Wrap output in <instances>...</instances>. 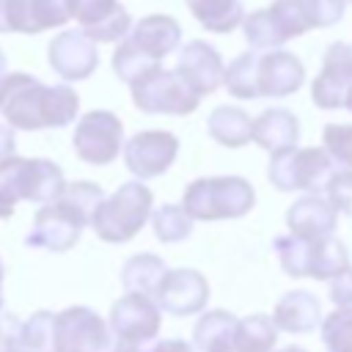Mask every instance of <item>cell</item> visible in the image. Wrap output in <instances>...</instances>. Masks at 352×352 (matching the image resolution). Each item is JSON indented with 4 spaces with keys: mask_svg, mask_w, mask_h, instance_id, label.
<instances>
[{
    "mask_svg": "<svg viewBox=\"0 0 352 352\" xmlns=\"http://www.w3.org/2000/svg\"><path fill=\"white\" fill-rule=\"evenodd\" d=\"M47 60H50L52 72L66 82L88 80L99 66L96 41L88 38L82 30H63L50 41Z\"/></svg>",
    "mask_w": 352,
    "mask_h": 352,
    "instance_id": "obj_16",
    "label": "cell"
},
{
    "mask_svg": "<svg viewBox=\"0 0 352 352\" xmlns=\"http://www.w3.org/2000/svg\"><path fill=\"white\" fill-rule=\"evenodd\" d=\"M148 223H151V231H154V236L160 242L176 245V242H184L192 234V223L195 220L184 212L182 204H160L157 209H151Z\"/></svg>",
    "mask_w": 352,
    "mask_h": 352,
    "instance_id": "obj_31",
    "label": "cell"
},
{
    "mask_svg": "<svg viewBox=\"0 0 352 352\" xmlns=\"http://www.w3.org/2000/svg\"><path fill=\"white\" fill-rule=\"evenodd\" d=\"M311 242L314 239H302V236H294V234H280V236L272 239V250L278 256V264L289 278H308Z\"/></svg>",
    "mask_w": 352,
    "mask_h": 352,
    "instance_id": "obj_32",
    "label": "cell"
},
{
    "mask_svg": "<svg viewBox=\"0 0 352 352\" xmlns=\"http://www.w3.org/2000/svg\"><path fill=\"white\" fill-rule=\"evenodd\" d=\"M341 352H352V349H341Z\"/></svg>",
    "mask_w": 352,
    "mask_h": 352,
    "instance_id": "obj_50",
    "label": "cell"
},
{
    "mask_svg": "<svg viewBox=\"0 0 352 352\" xmlns=\"http://www.w3.org/2000/svg\"><path fill=\"white\" fill-rule=\"evenodd\" d=\"M77 157L88 165H110L124 146V124L110 110H88L72 135Z\"/></svg>",
    "mask_w": 352,
    "mask_h": 352,
    "instance_id": "obj_9",
    "label": "cell"
},
{
    "mask_svg": "<svg viewBox=\"0 0 352 352\" xmlns=\"http://www.w3.org/2000/svg\"><path fill=\"white\" fill-rule=\"evenodd\" d=\"M69 19V0H0V33H44Z\"/></svg>",
    "mask_w": 352,
    "mask_h": 352,
    "instance_id": "obj_13",
    "label": "cell"
},
{
    "mask_svg": "<svg viewBox=\"0 0 352 352\" xmlns=\"http://www.w3.org/2000/svg\"><path fill=\"white\" fill-rule=\"evenodd\" d=\"M69 14L96 44L121 41L132 28V16L121 0H69Z\"/></svg>",
    "mask_w": 352,
    "mask_h": 352,
    "instance_id": "obj_14",
    "label": "cell"
},
{
    "mask_svg": "<svg viewBox=\"0 0 352 352\" xmlns=\"http://www.w3.org/2000/svg\"><path fill=\"white\" fill-rule=\"evenodd\" d=\"M300 140V121L286 107H267L261 116L253 118L250 143L261 146L264 151H280L289 146H297Z\"/></svg>",
    "mask_w": 352,
    "mask_h": 352,
    "instance_id": "obj_21",
    "label": "cell"
},
{
    "mask_svg": "<svg viewBox=\"0 0 352 352\" xmlns=\"http://www.w3.org/2000/svg\"><path fill=\"white\" fill-rule=\"evenodd\" d=\"M272 322H275L278 330H286V333H294V336L311 333L322 322V305H319L316 294L302 292V289H292L275 302Z\"/></svg>",
    "mask_w": 352,
    "mask_h": 352,
    "instance_id": "obj_22",
    "label": "cell"
},
{
    "mask_svg": "<svg viewBox=\"0 0 352 352\" xmlns=\"http://www.w3.org/2000/svg\"><path fill=\"white\" fill-rule=\"evenodd\" d=\"M154 302L160 305V311L173 314V316L201 314L209 302V280L204 272H198L192 267L165 270V275L154 292Z\"/></svg>",
    "mask_w": 352,
    "mask_h": 352,
    "instance_id": "obj_12",
    "label": "cell"
},
{
    "mask_svg": "<svg viewBox=\"0 0 352 352\" xmlns=\"http://www.w3.org/2000/svg\"><path fill=\"white\" fill-rule=\"evenodd\" d=\"M300 8H302V16L308 22V30L333 28L341 22L346 0H300Z\"/></svg>",
    "mask_w": 352,
    "mask_h": 352,
    "instance_id": "obj_38",
    "label": "cell"
},
{
    "mask_svg": "<svg viewBox=\"0 0 352 352\" xmlns=\"http://www.w3.org/2000/svg\"><path fill=\"white\" fill-rule=\"evenodd\" d=\"M242 33H245L250 50L264 52V50H275V47L286 44L275 19H272V14H270V8H256V11L245 14L242 16Z\"/></svg>",
    "mask_w": 352,
    "mask_h": 352,
    "instance_id": "obj_33",
    "label": "cell"
},
{
    "mask_svg": "<svg viewBox=\"0 0 352 352\" xmlns=\"http://www.w3.org/2000/svg\"><path fill=\"white\" fill-rule=\"evenodd\" d=\"M6 66H8V63H6V55H3V50H0V77L6 74Z\"/></svg>",
    "mask_w": 352,
    "mask_h": 352,
    "instance_id": "obj_48",
    "label": "cell"
},
{
    "mask_svg": "<svg viewBox=\"0 0 352 352\" xmlns=\"http://www.w3.org/2000/svg\"><path fill=\"white\" fill-rule=\"evenodd\" d=\"M6 352H22V349H6Z\"/></svg>",
    "mask_w": 352,
    "mask_h": 352,
    "instance_id": "obj_49",
    "label": "cell"
},
{
    "mask_svg": "<svg viewBox=\"0 0 352 352\" xmlns=\"http://www.w3.org/2000/svg\"><path fill=\"white\" fill-rule=\"evenodd\" d=\"M319 330H322V344L327 346V352L352 349V311L349 308H336L327 316H322Z\"/></svg>",
    "mask_w": 352,
    "mask_h": 352,
    "instance_id": "obj_35",
    "label": "cell"
},
{
    "mask_svg": "<svg viewBox=\"0 0 352 352\" xmlns=\"http://www.w3.org/2000/svg\"><path fill=\"white\" fill-rule=\"evenodd\" d=\"M151 209H154L151 190L140 179H132L124 182L113 195H104L99 201L91 217V228L102 242L124 245L140 234V228L148 223Z\"/></svg>",
    "mask_w": 352,
    "mask_h": 352,
    "instance_id": "obj_3",
    "label": "cell"
},
{
    "mask_svg": "<svg viewBox=\"0 0 352 352\" xmlns=\"http://www.w3.org/2000/svg\"><path fill=\"white\" fill-rule=\"evenodd\" d=\"M258 50H248L236 55L226 69H223V85L231 96L236 99H258Z\"/></svg>",
    "mask_w": 352,
    "mask_h": 352,
    "instance_id": "obj_29",
    "label": "cell"
},
{
    "mask_svg": "<svg viewBox=\"0 0 352 352\" xmlns=\"http://www.w3.org/2000/svg\"><path fill=\"white\" fill-rule=\"evenodd\" d=\"M270 14H272V19H275V25H278V30L283 36V41L308 33V22L302 16L300 0H272Z\"/></svg>",
    "mask_w": 352,
    "mask_h": 352,
    "instance_id": "obj_36",
    "label": "cell"
},
{
    "mask_svg": "<svg viewBox=\"0 0 352 352\" xmlns=\"http://www.w3.org/2000/svg\"><path fill=\"white\" fill-rule=\"evenodd\" d=\"M333 170V160L322 146H289L272 151L267 179L280 192H324V184Z\"/></svg>",
    "mask_w": 352,
    "mask_h": 352,
    "instance_id": "obj_4",
    "label": "cell"
},
{
    "mask_svg": "<svg viewBox=\"0 0 352 352\" xmlns=\"http://www.w3.org/2000/svg\"><path fill=\"white\" fill-rule=\"evenodd\" d=\"M162 311L154 297L126 292L110 305L107 327L113 336V352H143L160 333Z\"/></svg>",
    "mask_w": 352,
    "mask_h": 352,
    "instance_id": "obj_6",
    "label": "cell"
},
{
    "mask_svg": "<svg viewBox=\"0 0 352 352\" xmlns=\"http://www.w3.org/2000/svg\"><path fill=\"white\" fill-rule=\"evenodd\" d=\"M55 352H113L107 322L88 305H72L55 314Z\"/></svg>",
    "mask_w": 352,
    "mask_h": 352,
    "instance_id": "obj_10",
    "label": "cell"
},
{
    "mask_svg": "<svg viewBox=\"0 0 352 352\" xmlns=\"http://www.w3.org/2000/svg\"><path fill=\"white\" fill-rule=\"evenodd\" d=\"M66 179L60 165L44 157H6L0 162V190L14 201H55L63 190Z\"/></svg>",
    "mask_w": 352,
    "mask_h": 352,
    "instance_id": "obj_7",
    "label": "cell"
},
{
    "mask_svg": "<svg viewBox=\"0 0 352 352\" xmlns=\"http://www.w3.org/2000/svg\"><path fill=\"white\" fill-rule=\"evenodd\" d=\"M16 151V140H14V126L0 124V162L6 157H11Z\"/></svg>",
    "mask_w": 352,
    "mask_h": 352,
    "instance_id": "obj_43",
    "label": "cell"
},
{
    "mask_svg": "<svg viewBox=\"0 0 352 352\" xmlns=\"http://www.w3.org/2000/svg\"><path fill=\"white\" fill-rule=\"evenodd\" d=\"M143 352H195V349L182 338H165V341H151Z\"/></svg>",
    "mask_w": 352,
    "mask_h": 352,
    "instance_id": "obj_42",
    "label": "cell"
},
{
    "mask_svg": "<svg viewBox=\"0 0 352 352\" xmlns=\"http://www.w3.org/2000/svg\"><path fill=\"white\" fill-rule=\"evenodd\" d=\"M55 314L52 311H36L25 322L16 324L14 349L22 352H55Z\"/></svg>",
    "mask_w": 352,
    "mask_h": 352,
    "instance_id": "obj_28",
    "label": "cell"
},
{
    "mask_svg": "<svg viewBox=\"0 0 352 352\" xmlns=\"http://www.w3.org/2000/svg\"><path fill=\"white\" fill-rule=\"evenodd\" d=\"M206 129L209 138L226 148H242L250 143V129H253V118L234 104H220L209 113L206 118Z\"/></svg>",
    "mask_w": 352,
    "mask_h": 352,
    "instance_id": "obj_23",
    "label": "cell"
},
{
    "mask_svg": "<svg viewBox=\"0 0 352 352\" xmlns=\"http://www.w3.org/2000/svg\"><path fill=\"white\" fill-rule=\"evenodd\" d=\"M352 85V44L333 41L322 55V69L311 82V99L322 110L344 107V96Z\"/></svg>",
    "mask_w": 352,
    "mask_h": 352,
    "instance_id": "obj_15",
    "label": "cell"
},
{
    "mask_svg": "<svg viewBox=\"0 0 352 352\" xmlns=\"http://www.w3.org/2000/svg\"><path fill=\"white\" fill-rule=\"evenodd\" d=\"M344 107L352 113V85H349V91H346V96H344Z\"/></svg>",
    "mask_w": 352,
    "mask_h": 352,
    "instance_id": "obj_46",
    "label": "cell"
},
{
    "mask_svg": "<svg viewBox=\"0 0 352 352\" xmlns=\"http://www.w3.org/2000/svg\"><path fill=\"white\" fill-rule=\"evenodd\" d=\"M121 154H124L126 170L135 179H140V182L157 179L176 162L179 138L168 129H143L121 146Z\"/></svg>",
    "mask_w": 352,
    "mask_h": 352,
    "instance_id": "obj_11",
    "label": "cell"
},
{
    "mask_svg": "<svg viewBox=\"0 0 352 352\" xmlns=\"http://www.w3.org/2000/svg\"><path fill=\"white\" fill-rule=\"evenodd\" d=\"M187 8L209 33H231L245 16L242 0H187Z\"/></svg>",
    "mask_w": 352,
    "mask_h": 352,
    "instance_id": "obj_26",
    "label": "cell"
},
{
    "mask_svg": "<svg viewBox=\"0 0 352 352\" xmlns=\"http://www.w3.org/2000/svg\"><path fill=\"white\" fill-rule=\"evenodd\" d=\"M256 204V190L242 176H204L184 187L182 206L192 220H236Z\"/></svg>",
    "mask_w": 352,
    "mask_h": 352,
    "instance_id": "obj_2",
    "label": "cell"
},
{
    "mask_svg": "<svg viewBox=\"0 0 352 352\" xmlns=\"http://www.w3.org/2000/svg\"><path fill=\"white\" fill-rule=\"evenodd\" d=\"M14 206H16V201H14V198H8V195L0 190V220L11 217V214H14Z\"/></svg>",
    "mask_w": 352,
    "mask_h": 352,
    "instance_id": "obj_44",
    "label": "cell"
},
{
    "mask_svg": "<svg viewBox=\"0 0 352 352\" xmlns=\"http://www.w3.org/2000/svg\"><path fill=\"white\" fill-rule=\"evenodd\" d=\"M129 44H135L143 55L154 58V60H162L165 55H170L179 41H182V28L173 16L168 14H148L143 19H138L129 33L124 36Z\"/></svg>",
    "mask_w": 352,
    "mask_h": 352,
    "instance_id": "obj_20",
    "label": "cell"
},
{
    "mask_svg": "<svg viewBox=\"0 0 352 352\" xmlns=\"http://www.w3.org/2000/svg\"><path fill=\"white\" fill-rule=\"evenodd\" d=\"M16 324H19V319H16V316H8V314H3V311H0V352L14 349Z\"/></svg>",
    "mask_w": 352,
    "mask_h": 352,
    "instance_id": "obj_41",
    "label": "cell"
},
{
    "mask_svg": "<svg viewBox=\"0 0 352 352\" xmlns=\"http://www.w3.org/2000/svg\"><path fill=\"white\" fill-rule=\"evenodd\" d=\"M258 96H289L294 91L302 88L305 82V66L302 60L289 52V50H264V55H258Z\"/></svg>",
    "mask_w": 352,
    "mask_h": 352,
    "instance_id": "obj_17",
    "label": "cell"
},
{
    "mask_svg": "<svg viewBox=\"0 0 352 352\" xmlns=\"http://www.w3.org/2000/svg\"><path fill=\"white\" fill-rule=\"evenodd\" d=\"M327 294H330V302L336 308H349L352 311V264L344 267L338 275L330 278Z\"/></svg>",
    "mask_w": 352,
    "mask_h": 352,
    "instance_id": "obj_40",
    "label": "cell"
},
{
    "mask_svg": "<svg viewBox=\"0 0 352 352\" xmlns=\"http://www.w3.org/2000/svg\"><path fill=\"white\" fill-rule=\"evenodd\" d=\"M236 316L226 308L204 311L192 327V349L195 352H226Z\"/></svg>",
    "mask_w": 352,
    "mask_h": 352,
    "instance_id": "obj_25",
    "label": "cell"
},
{
    "mask_svg": "<svg viewBox=\"0 0 352 352\" xmlns=\"http://www.w3.org/2000/svg\"><path fill=\"white\" fill-rule=\"evenodd\" d=\"M162 60H154V58H148V55H143L135 44H129L126 38H121V44L116 47V52H113V72H116V77L118 80H124L126 85L129 82H135L138 77H143L146 72H151L154 66H160Z\"/></svg>",
    "mask_w": 352,
    "mask_h": 352,
    "instance_id": "obj_34",
    "label": "cell"
},
{
    "mask_svg": "<svg viewBox=\"0 0 352 352\" xmlns=\"http://www.w3.org/2000/svg\"><path fill=\"white\" fill-rule=\"evenodd\" d=\"M129 91L135 107L151 116H190L204 99L176 69H162V63L129 82Z\"/></svg>",
    "mask_w": 352,
    "mask_h": 352,
    "instance_id": "obj_5",
    "label": "cell"
},
{
    "mask_svg": "<svg viewBox=\"0 0 352 352\" xmlns=\"http://www.w3.org/2000/svg\"><path fill=\"white\" fill-rule=\"evenodd\" d=\"M344 267H349V253H346L341 239L327 234V236H319V239L311 242V270H308V278L330 280Z\"/></svg>",
    "mask_w": 352,
    "mask_h": 352,
    "instance_id": "obj_30",
    "label": "cell"
},
{
    "mask_svg": "<svg viewBox=\"0 0 352 352\" xmlns=\"http://www.w3.org/2000/svg\"><path fill=\"white\" fill-rule=\"evenodd\" d=\"M165 261L154 253H135L126 258V264L121 267V283L126 292H140L154 297L162 275H165Z\"/></svg>",
    "mask_w": 352,
    "mask_h": 352,
    "instance_id": "obj_27",
    "label": "cell"
},
{
    "mask_svg": "<svg viewBox=\"0 0 352 352\" xmlns=\"http://www.w3.org/2000/svg\"><path fill=\"white\" fill-rule=\"evenodd\" d=\"M80 96L72 85H47L33 74L14 72L0 77V116L14 129H52L77 118Z\"/></svg>",
    "mask_w": 352,
    "mask_h": 352,
    "instance_id": "obj_1",
    "label": "cell"
},
{
    "mask_svg": "<svg viewBox=\"0 0 352 352\" xmlns=\"http://www.w3.org/2000/svg\"><path fill=\"white\" fill-rule=\"evenodd\" d=\"M278 327L267 314H250L236 319L226 352H272L278 344Z\"/></svg>",
    "mask_w": 352,
    "mask_h": 352,
    "instance_id": "obj_24",
    "label": "cell"
},
{
    "mask_svg": "<svg viewBox=\"0 0 352 352\" xmlns=\"http://www.w3.org/2000/svg\"><path fill=\"white\" fill-rule=\"evenodd\" d=\"M272 352H308V349H302V346L292 344V346H283V349H272Z\"/></svg>",
    "mask_w": 352,
    "mask_h": 352,
    "instance_id": "obj_45",
    "label": "cell"
},
{
    "mask_svg": "<svg viewBox=\"0 0 352 352\" xmlns=\"http://www.w3.org/2000/svg\"><path fill=\"white\" fill-rule=\"evenodd\" d=\"M223 69H226V63H223L220 52L209 41H201V38L184 44L179 52V60H176V72L201 96H209L223 85Z\"/></svg>",
    "mask_w": 352,
    "mask_h": 352,
    "instance_id": "obj_18",
    "label": "cell"
},
{
    "mask_svg": "<svg viewBox=\"0 0 352 352\" xmlns=\"http://www.w3.org/2000/svg\"><path fill=\"white\" fill-rule=\"evenodd\" d=\"M322 148L341 168H352V124H327L322 129Z\"/></svg>",
    "mask_w": 352,
    "mask_h": 352,
    "instance_id": "obj_37",
    "label": "cell"
},
{
    "mask_svg": "<svg viewBox=\"0 0 352 352\" xmlns=\"http://www.w3.org/2000/svg\"><path fill=\"white\" fill-rule=\"evenodd\" d=\"M338 226V212L322 192H305L286 209V228L302 239H319L333 234Z\"/></svg>",
    "mask_w": 352,
    "mask_h": 352,
    "instance_id": "obj_19",
    "label": "cell"
},
{
    "mask_svg": "<svg viewBox=\"0 0 352 352\" xmlns=\"http://www.w3.org/2000/svg\"><path fill=\"white\" fill-rule=\"evenodd\" d=\"M3 275H6V270H3V258H0V311H3Z\"/></svg>",
    "mask_w": 352,
    "mask_h": 352,
    "instance_id": "obj_47",
    "label": "cell"
},
{
    "mask_svg": "<svg viewBox=\"0 0 352 352\" xmlns=\"http://www.w3.org/2000/svg\"><path fill=\"white\" fill-rule=\"evenodd\" d=\"M346 3H352V0H346Z\"/></svg>",
    "mask_w": 352,
    "mask_h": 352,
    "instance_id": "obj_51",
    "label": "cell"
},
{
    "mask_svg": "<svg viewBox=\"0 0 352 352\" xmlns=\"http://www.w3.org/2000/svg\"><path fill=\"white\" fill-rule=\"evenodd\" d=\"M85 226H88V217L72 201L58 195L55 201L41 204L25 242L47 253H66L80 242Z\"/></svg>",
    "mask_w": 352,
    "mask_h": 352,
    "instance_id": "obj_8",
    "label": "cell"
},
{
    "mask_svg": "<svg viewBox=\"0 0 352 352\" xmlns=\"http://www.w3.org/2000/svg\"><path fill=\"white\" fill-rule=\"evenodd\" d=\"M336 212L341 214H349L352 217V168H338L330 173L327 184H324V192H322Z\"/></svg>",
    "mask_w": 352,
    "mask_h": 352,
    "instance_id": "obj_39",
    "label": "cell"
}]
</instances>
